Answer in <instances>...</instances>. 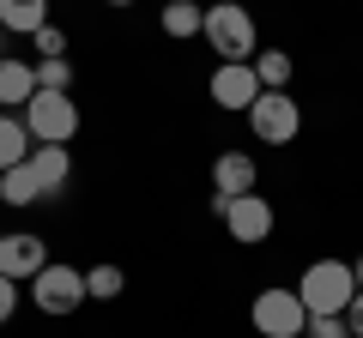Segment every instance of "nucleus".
Returning a JSON list of instances; mask_svg holds the SVG:
<instances>
[{
  "instance_id": "obj_1",
  "label": "nucleus",
  "mask_w": 363,
  "mask_h": 338,
  "mask_svg": "<svg viewBox=\"0 0 363 338\" xmlns=\"http://www.w3.org/2000/svg\"><path fill=\"white\" fill-rule=\"evenodd\" d=\"M206 49L218 54V61H255L260 54V30H255V13L248 6H236V0H212L206 6Z\"/></svg>"
},
{
  "instance_id": "obj_2",
  "label": "nucleus",
  "mask_w": 363,
  "mask_h": 338,
  "mask_svg": "<svg viewBox=\"0 0 363 338\" xmlns=\"http://www.w3.org/2000/svg\"><path fill=\"white\" fill-rule=\"evenodd\" d=\"M291 290L309 314H345L351 296H357V278H351V260H309Z\"/></svg>"
},
{
  "instance_id": "obj_3",
  "label": "nucleus",
  "mask_w": 363,
  "mask_h": 338,
  "mask_svg": "<svg viewBox=\"0 0 363 338\" xmlns=\"http://www.w3.org/2000/svg\"><path fill=\"white\" fill-rule=\"evenodd\" d=\"M212 218L230 230V242H242V247H255V242H267L272 235V223H279V211H272V199L267 194H212Z\"/></svg>"
},
{
  "instance_id": "obj_4",
  "label": "nucleus",
  "mask_w": 363,
  "mask_h": 338,
  "mask_svg": "<svg viewBox=\"0 0 363 338\" xmlns=\"http://www.w3.org/2000/svg\"><path fill=\"white\" fill-rule=\"evenodd\" d=\"M30 302H37V314H49V320H67V314L85 308V272L67 260H49L37 278H30Z\"/></svg>"
},
{
  "instance_id": "obj_5",
  "label": "nucleus",
  "mask_w": 363,
  "mask_h": 338,
  "mask_svg": "<svg viewBox=\"0 0 363 338\" xmlns=\"http://www.w3.org/2000/svg\"><path fill=\"white\" fill-rule=\"evenodd\" d=\"M18 115H25V127H30V139H37V145H67L79 133V103L67 91H37Z\"/></svg>"
},
{
  "instance_id": "obj_6",
  "label": "nucleus",
  "mask_w": 363,
  "mask_h": 338,
  "mask_svg": "<svg viewBox=\"0 0 363 338\" xmlns=\"http://www.w3.org/2000/svg\"><path fill=\"white\" fill-rule=\"evenodd\" d=\"M248 320H255L260 338H303V326H309V308L297 302V290H255V302H248Z\"/></svg>"
},
{
  "instance_id": "obj_7",
  "label": "nucleus",
  "mask_w": 363,
  "mask_h": 338,
  "mask_svg": "<svg viewBox=\"0 0 363 338\" xmlns=\"http://www.w3.org/2000/svg\"><path fill=\"white\" fill-rule=\"evenodd\" d=\"M248 133H255L260 145H291L303 133V109L291 91H260L255 109H248Z\"/></svg>"
},
{
  "instance_id": "obj_8",
  "label": "nucleus",
  "mask_w": 363,
  "mask_h": 338,
  "mask_svg": "<svg viewBox=\"0 0 363 338\" xmlns=\"http://www.w3.org/2000/svg\"><path fill=\"white\" fill-rule=\"evenodd\" d=\"M206 97L218 109H230V115H248L255 97H260L255 66H248V61H218V66H212V78H206Z\"/></svg>"
},
{
  "instance_id": "obj_9",
  "label": "nucleus",
  "mask_w": 363,
  "mask_h": 338,
  "mask_svg": "<svg viewBox=\"0 0 363 338\" xmlns=\"http://www.w3.org/2000/svg\"><path fill=\"white\" fill-rule=\"evenodd\" d=\"M49 266V242L30 230H13V235H0V272L13 278V284H30V278Z\"/></svg>"
},
{
  "instance_id": "obj_10",
  "label": "nucleus",
  "mask_w": 363,
  "mask_h": 338,
  "mask_svg": "<svg viewBox=\"0 0 363 338\" xmlns=\"http://www.w3.org/2000/svg\"><path fill=\"white\" fill-rule=\"evenodd\" d=\"M30 97H37V66L18 61V54H0V109H25Z\"/></svg>"
},
{
  "instance_id": "obj_11",
  "label": "nucleus",
  "mask_w": 363,
  "mask_h": 338,
  "mask_svg": "<svg viewBox=\"0 0 363 338\" xmlns=\"http://www.w3.org/2000/svg\"><path fill=\"white\" fill-rule=\"evenodd\" d=\"M255 182H260V169H255V157L248 151H224L218 163H212V194H255Z\"/></svg>"
},
{
  "instance_id": "obj_12",
  "label": "nucleus",
  "mask_w": 363,
  "mask_h": 338,
  "mask_svg": "<svg viewBox=\"0 0 363 338\" xmlns=\"http://www.w3.org/2000/svg\"><path fill=\"white\" fill-rule=\"evenodd\" d=\"M37 151V139H30V127H25V115H13V109H0V175L6 169H18L25 157Z\"/></svg>"
},
{
  "instance_id": "obj_13",
  "label": "nucleus",
  "mask_w": 363,
  "mask_h": 338,
  "mask_svg": "<svg viewBox=\"0 0 363 338\" xmlns=\"http://www.w3.org/2000/svg\"><path fill=\"white\" fill-rule=\"evenodd\" d=\"M30 169H37L43 194L55 199L67 187V175H73V151H67V145H37V151H30Z\"/></svg>"
},
{
  "instance_id": "obj_14",
  "label": "nucleus",
  "mask_w": 363,
  "mask_h": 338,
  "mask_svg": "<svg viewBox=\"0 0 363 338\" xmlns=\"http://www.w3.org/2000/svg\"><path fill=\"white\" fill-rule=\"evenodd\" d=\"M49 25V0H0V37H37Z\"/></svg>"
},
{
  "instance_id": "obj_15",
  "label": "nucleus",
  "mask_w": 363,
  "mask_h": 338,
  "mask_svg": "<svg viewBox=\"0 0 363 338\" xmlns=\"http://www.w3.org/2000/svg\"><path fill=\"white\" fill-rule=\"evenodd\" d=\"M157 25H164V37L188 42V37H200V30H206V6H200V0H164Z\"/></svg>"
},
{
  "instance_id": "obj_16",
  "label": "nucleus",
  "mask_w": 363,
  "mask_h": 338,
  "mask_svg": "<svg viewBox=\"0 0 363 338\" xmlns=\"http://www.w3.org/2000/svg\"><path fill=\"white\" fill-rule=\"evenodd\" d=\"M0 199H6V206H18V211L37 206V199H49V194H43V182H37V169H30V157H25L18 169H6V175H0Z\"/></svg>"
},
{
  "instance_id": "obj_17",
  "label": "nucleus",
  "mask_w": 363,
  "mask_h": 338,
  "mask_svg": "<svg viewBox=\"0 0 363 338\" xmlns=\"http://www.w3.org/2000/svg\"><path fill=\"white\" fill-rule=\"evenodd\" d=\"M248 66H255L260 91H285V85H291V73H297L285 49H260V54H255V61H248Z\"/></svg>"
},
{
  "instance_id": "obj_18",
  "label": "nucleus",
  "mask_w": 363,
  "mask_h": 338,
  "mask_svg": "<svg viewBox=\"0 0 363 338\" xmlns=\"http://www.w3.org/2000/svg\"><path fill=\"white\" fill-rule=\"evenodd\" d=\"M121 290H128V272H121V266H91L85 272V296L91 302H116Z\"/></svg>"
},
{
  "instance_id": "obj_19",
  "label": "nucleus",
  "mask_w": 363,
  "mask_h": 338,
  "mask_svg": "<svg viewBox=\"0 0 363 338\" xmlns=\"http://www.w3.org/2000/svg\"><path fill=\"white\" fill-rule=\"evenodd\" d=\"M37 91H73V61H67V54L37 61Z\"/></svg>"
},
{
  "instance_id": "obj_20",
  "label": "nucleus",
  "mask_w": 363,
  "mask_h": 338,
  "mask_svg": "<svg viewBox=\"0 0 363 338\" xmlns=\"http://www.w3.org/2000/svg\"><path fill=\"white\" fill-rule=\"evenodd\" d=\"M303 338H351V326H345V314H309Z\"/></svg>"
},
{
  "instance_id": "obj_21",
  "label": "nucleus",
  "mask_w": 363,
  "mask_h": 338,
  "mask_svg": "<svg viewBox=\"0 0 363 338\" xmlns=\"http://www.w3.org/2000/svg\"><path fill=\"white\" fill-rule=\"evenodd\" d=\"M30 42H37V61H55V54H67V30L55 25V18H49V25H43Z\"/></svg>"
},
{
  "instance_id": "obj_22",
  "label": "nucleus",
  "mask_w": 363,
  "mask_h": 338,
  "mask_svg": "<svg viewBox=\"0 0 363 338\" xmlns=\"http://www.w3.org/2000/svg\"><path fill=\"white\" fill-rule=\"evenodd\" d=\"M18 296H25V290H18L13 278L0 272V326H6V320H13V314H18Z\"/></svg>"
},
{
  "instance_id": "obj_23",
  "label": "nucleus",
  "mask_w": 363,
  "mask_h": 338,
  "mask_svg": "<svg viewBox=\"0 0 363 338\" xmlns=\"http://www.w3.org/2000/svg\"><path fill=\"white\" fill-rule=\"evenodd\" d=\"M345 326H351V338H363V290L351 296V308H345Z\"/></svg>"
},
{
  "instance_id": "obj_24",
  "label": "nucleus",
  "mask_w": 363,
  "mask_h": 338,
  "mask_svg": "<svg viewBox=\"0 0 363 338\" xmlns=\"http://www.w3.org/2000/svg\"><path fill=\"white\" fill-rule=\"evenodd\" d=\"M351 278H357V290H363V254H357V260H351Z\"/></svg>"
},
{
  "instance_id": "obj_25",
  "label": "nucleus",
  "mask_w": 363,
  "mask_h": 338,
  "mask_svg": "<svg viewBox=\"0 0 363 338\" xmlns=\"http://www.w3.org/2000/svg\"><path fill=\"white\" fill-rule=\"evenodd\" d=\"M109 6H133V0H109Z\"/></svg>"
}]
</instances>
